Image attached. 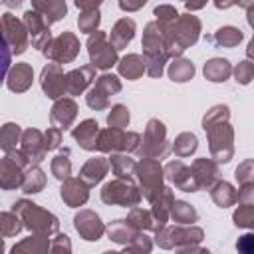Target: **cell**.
<instances>
[{"instance_id": "6da1fadb", "label": "cell", "mask_w": 254, "mask_h": 254, "mask_svg": "<svg viewBox=\"0 0 254 254\" xmlns=\"http://www.w3.org/2000/svg\"><path fill=\"white\" fill-rule=\"evenodd\" d=\"M204 131L208 133V143H210V153L216 161H230L232 157V129L226 123V119H214L206 121L202 119Z\"/></svg>"}, {"instance_id": "7a4b0ae2", "label": "cell", "mask_w": 254, "mask_h": 254, "mask_svg": "<svg viewBox=\"0 0 254 254\" xmlns=\"http://www.w3.org/2000/svg\"><path fill=\"white\" fill-rule=\"evenodd\" d=\"M139 135L137 133H123L117 127H109L99 133L97 149L99 151H135L139 149Z\"/></svg>"}, {"instance_id": "3957f363", "label": "cell", "mask_w": 254, "mask_h": 254, "mask_svg": "<svg viewBox=\"0 0 254 254\" xmlns=\"http://www.w3.org/2000/svg\"><path fill=\"white\" fill-rule=\"evenodd\" d=\"M87 50H89V58L93 67H101L107 69L117 62V50L113 44L105 42V34L103 32H93L87 40Z\"/></svg>"}, {"instance_id": "277c9868", "label": "cell", "mask_w": 254, "mask_h": 254, "mask_svg": "<svg viewBox=\"0 0 254 254\" xmlns=\"http://www.w3.org/2000/svg\"><path fill=\"white\" fill-rule=\"evenodd\" d=\"M137 175H139V181H141L145 196L149 200H155L163 192V187H161V181H163L161 165L157 161H153V159H143L137 165Z\"/></svg>"}, {"instance_id": "5b68a950", "label": "cell", "mask_w": 254, "mask_h": 254, "mask_svg": "<svg viewBox=\"0 0 254 254\" xmlns=\"http://www.w3.org/2000/svg\"><path fill=\"white\" fill-rule=\"evenodd\" d=\"M139 153L143 157H163L167 153V141H165V127L161 121L151 119L145 129L143 145L139 147Z\"/></svg>"}, {"instance_id": "8992f818", "label": "cell", "mask_w": 254, "mask_h": 254, "mask_svg": "<svg viewBox=\"0 0 254 254\" xmlns=\"http://www.w3.org/2000/svg\"><path fill=\"white\" fill-rule=\"evenodd\" d=\"M79 52V42L75 40L73 34L69 32H64L60 38H56L54 42H48L46 44V50L44 54L60 64H65V62H71Z\"/></svg>"}, {"instance_id": "52a82bcc", "label": "cell", "mask_w": 254, "mask_h": 254, "mask_svg": "<svg viewBox=\"0 0 254 254\" xmlns=\"http://www.w3.org/2000/svg\"><path fill=\"white\" fill-rule=\"evenodd\" d=\"M103 202H119V204H135L139 202V190L127 181H113L107 183L101 190Z\"/></svg>"}, {"instance_id": "ba28073f", "label": "cell", "mask_w": 254, "mask_h": 254, "mask_svg": "<svg viewBox=\"0 0 254 254\" xmlns=\"http://www.w3.org/2000/svg\"><path fill=\"white\" fill-rule=\"evenodd\" d=\"M42 89L48 93V97L58 99L67 91V77L62 73L60 65L50 64L42 71Z\"/></svg>"}, {"instance_id": "9c48e42d", "label": "cell", "mask_w": 254, "mask_h": 254, "mask_svg": "<svg viewBox=\"0 0 254 254\" xmlns=\"http://www.w3.org/2000/svg\"><path fill=\"white\" fill-rule=\"evenodd\" d=\"M24 22L28 28V34L32 36V44L36 48H44L50 42V30H48V20L36 10V12H26L24 14Z\"/></svg>"}, {"instance_id": "30bf717a", "label": "cell", "mask_w": 254, "mask_h": 254, "mask_svg": "<svg viewBox=\"0 0 254 254\" xmlns=\"http://www.w3.org/2000/svg\"><path fill=\"white\" fill-rule=\"evenodd\" d=\"M2 26H4V40L6 44L12 46V50L16 54H22L26 50V28L22 22H18L12 14H4L2 18Z\"/></svg>"}, {"instance_id": "8fae6325", "label": "cell", "mask_w": 254, "mask_h": 254, "mask_svg": "<svg viewBox=\"0 0 254 254\" xmlns=\"http://www.w3.org/2000/svg\"><path fill=\"white\" fill-rule=\"evenodd\" d=\"M167 177L171 179V181H175V185L177 187H181L183 190H196L200 185H198V181H196V177H194V173L190 171V169H187L183 163H179V161H175V163H169L167 165Z\"/></svg>"}, {"instance_id": "7c38bea8", "label": "cell", "mask_w": 254, "mask_h": 254, "mask_svg": "<svg viewBox=\"0 0 254 254\" xmlns=\"http://www.w3.org/2000/svg\"><path fill=\"white\" fill-rule=\"evenodd\" d=\"M22 151L26 153V157L32 163H40L44 159V153L48 149H46V139H42L40 131L30 129V131L24 133V137H22Z\"/></svg>"}, {"instance_id": "4fadbf2b", "label": "cell", "mask_w": 254, "mask_h": 254, "mask_svg": "<svg viewBox=\"0 0 254 254\" xmlns=\"http://www.w3.org/2000/svg\"><path fill=\"white\" fill-rule=\"evenodd\" d=\"M75 113H77V107L71 99H60L54 107H52V123L60 129L64 127H69L71 121L75 119Z\"/></svg>"}, {"instance_id": "5bb4252c", "label": "cell", "mask_w": 254, "mask_h": 254, "mask_svg": "<svg viewBox=\"0 0 254 254\" xmlns=\"http://www.w3.org/2000/svg\"><path fill=\"white\" fill-rule=\"evenodd\" d=\"M73 139L79 141L83 149H97V139H99V129L93 119H85L81 125L73 129Z\"/></svg>"}, {"instance_id": "9a60e30c", "label": "cell", "mask_w": 254, "mask_h": 254, "mask_svg": "<svg viewBox=\"0 0 254 254\" xmlns=\"http://www.w3.org/2000/svg\"><path fill=\"white\" fill-rule=\"evenodd\" d=\"M65 77H67V93L77 95V93H81V91L89 85V81L95 77V69H93L91 65H83V67H79V69L69 71Z\"/></svg>"}, {"instance_id": "2e32d148", "label": "cell", "mask_w": 254, "mask_h": 254, "mask_svg": "<svg viewBox=\"0 0 254 254\" xmlns=\"http://www.w3.org/2000/svg\"><path fill=\"white\" fill-rule=\"evenodd\" d=\"M6 83L12 91H26L32 83V67L28 64H16V67L8 73Z\"/></svg>"}, {"instance_id": "e0dca14e", "label": "cell", "mask_w": 254, "mask_h": 254, "mask_svg": "<svg viewBox=\"0 0 254 254\" xmlns=\"http://www.w3.org/2000/svg\"><path fill=\"white\" fill-rule=\"evenodd\" d=\"M62 198L75 206V204H83L87 200V189L83 187L81 181H75V179H67L62 187Z\"/></svg>"}, {"instance_id": "ac0fdd59", "label": "cell", "mask_w": 254, "mask_h": 254, "mask_svg": "<svg viewBox=\"0 0 254 254\" xmlns=\"http://www.w3.org/2000/svg\"><path fill=\"white\" fill-rule=\"evenodd\" d=\"M133 34H135V22L123 18L111 30V44L115 46V50H121V48H125L131 42Z\"/></svg>"}, {"instance_id": "d6986e66", "label": "cell", "mask_w": 254, "mask_h": 254, "mask_svg": "<svg viewBox=\"0 0 254 254\" xmlns=\"http://www.w3.org/2000/svg\"><path fill=\"white\" fill-rule=\"evenodd\" d=\"M192 173H194V177H196L200 187H210L218 177L216 165L212 161H208V159H196L194 165H192Z\"/></svg>"}, {"instance_id": "ffe728a7", "label": "cell", "mask_w": 254, "mask_h": 254, "mask_svg": "<svg viewBox=\"0 0 254 254\" xmlns=\"http://www.w3.org/2000/svg\"><path fill=\"white\" fill-rule=\"evenodd\" d=\"M107 161L103 159V157H95V159H89L85 165H83V169H81V179L85 181V183H89V185H95V183H99L103 177H105V173H107Z\"/></svg>"}, {"instance_id": "44dd1931", "label": "cell", "mask_w": 254, "mask_h": 254, "mask_svg": "<svg viewBox=\"0 0 254 254\" xmlns=\"http://www.w3.org/2000/svg\"><path fill=\"white\" fill-rule=\"evenodd\" d=\"M32 4L48 22H56L65 14L64 0H32Z\"/></svg>"}, {"instance_id": "7402d4cb", "label": "cell", "mask_w": 254, "mask_h": 254, "mask_svg": "<svg viewBox=\"0 0 254 254\" xmlns=\"http://www.w3.org/2000/svg\"><path fill=\"white\" fill-rule=\"evenodd\" d=\"M75 226L77 230L85 236V238H97L101 234V222L99 218L93 214V212H81L77 218H75Z\"/></svg>"}, {"instance_id": "603a6c76", "label": "cell", "mask_w": 254, "mask_h": 254, "mask_svg": "<svg viewBox=\"0 0 254 254\" xmlns=\"http://www.w3.org/2000/svg\"><path fill=\"white\" fill-rule=\"evenodd\" d=\"M230 71H232L230 64L226 60H220V58H214V60L204 64V77L210 81H224L230 75Z\"/></svg>"}, {"instance_id": "cb8c5ba5", "label": "cell", "mask_w": 254, "mask_h": 254, "mask_svg": "<svg viewBox=\"0 0 254 254\" xmlns=\"http://www.w3.org/2000/svg\"><path fill=\"white\" fill-rule=\"evenodd\" d=\"M145 60H141L139 56L131 54V56H125L119 64V73L125 75L127 79H137L143 71H145Z\"/></svg>"}, {"instance_id": "d4e9b609", "label": "cell", "mask_w": 254, "mask_h": 254, "mask_svg": "<svg viewBox=\"0 0 254 254\" xmlns=\"http://www.w3.org/2000/svg\"><path fill=\"white\" fill-rule=\"evenodd\" d=\"M20 165H16L10 157H6L2 161V187L4 189H12V187H18L24 179L20 175Z\"/></svg>"}, {"instance_id": "484cf974", "label": "cell", "mask_w": 254, "mask_h": 254, "mask_svg": "<svg viewBox=\"0 0 254 254\" xmlns=\"http://www.w3.org/2000/svg\"><path fill=\"white\" fill-rule=\"evenodd\" d=\"M192 73H194V67L189 60H175L169 67V75L173 81H187L192 77Z\"/></svg>"}, {"instance_id": "4316f807", "label": "cell", "mask_w": 254, "mask_h": 254, "mask_svg": "<svg viewBox=\"0 0 254 254\" xmlns=\"http://www.w3.org/2000/svg\"><path fill=\"white\" fill-rule=\"evenodd\" d=\"M208 40L216 42L218 46L232 48V46H236V44L242 40V32L236 30V28H232V26H226V28H220V30L216 32V36H214V38H208Z\"/></svg>"}, {"instance_id": "83f0119b", "label": "cell", "mask_w": 254, "mask_h": 254, "mask_svg": "<svg viewBox=\"0 0 254 254\" xmlns=\"http://www.w3.org/2000/svg\"><path fill=\"white\" fill-rule=\"evenodd\" d=\"M109 163H111L113 173H115L119 179H129V177L133 175V171H135L133 159H129V157H125V155H113Z\"/></svg>"}, {"instance_id": "f1b7e54d", "label": "cell", "mask_w": 254, "mask_h": 254, "mask_svg": "<svg viewBox=\"0 0 254 254\" xmlns=\"http://www.w3.org/2000/svg\"><path fill=\"white\" fill-rule=\"evenodd\" d=\"M212 198H214L216 204L228 206V204H232V202L236 200V192H234V189H232L228 183H218V185L212 189Z\"/></svg>"}, {"instance_id": "f546056e", "label": "cell", "mask_w": 254, "mask_h": 254, "mask_svg": "<svg viewBox=\"0 0 254 254\" xmlns=\"http://www.w3.org/2000/svg\"><path fill=\"white\" fill-rule=\"evenodd\" d=\"M93 89L97 91V93H101L103 97H107V95H111V93H117L119 89H121V83H119V79L115 77V75H101L97 81H95V85H93Z\"/></svg>"}, {"instance_id": "4dcf8cb0", "label": "cell", "mask_w": 254, "mask_h": 254, "mask_svg": "<svg viewBox=\"0 0 254 254\" xmlns=\"http://www.w3.org/2000/svg\"><path fill=\"white\" fill-rule=\"evenodd\" d=\"M173 149H175V153L179 157H187V155L194 153V149H196V137L192 133H183V135H179L175 139V147Z\"/></svg>"}, {"instance_id": "1f68e13d", "label": "cell", "mask_w": 254, "mask_h": 254, "mask_svg": "<svg viewBox=\"0 0 254 254\" xmlns=\"http://www.w3.org/2000/svg\"><path fill=\"white\" fill-rule=\"evenodd\" d=\"M44 187V173L34 167L24 175V192H38Z\"/></svg>"}, {"instance_id": "d6a6232c", "label": "cell", "mask_w": 254, "mask_h": 254, "mask_svg": "<svg viewBox=\"0 0 254 254\" xmlns=\"http://www.w3.org/2000/svg\"><path fill=\"white\" fill-rule=\"evenodd\" d=\"M107 123H109V127H117V129L127 127V123H129V111H127V107L115 105L111 109V113L107 115Z\"/></svg>"}, {"instance_id": "836d02e7", "label": "cell", "mask_w": 254, "mask_h": 254, "mask_svg": "<svg viewBox=\"0 0 254 254\" xmlns=\"http://www.w3.org/2000/svg\"><path fill=\"white\" fill-rule=\"evenodd\" d=\"M77 24H79V30H81V32L93 34L95 28H97V24H99V12H97V10H85V12L79 16Z\"/></svg>"}, {"instance_id": "e575fe53", "label": "cell", "mask_w": 254, "mask_h": 254, "mask_svg": "<svg viewBox=\"0 0 254 254\" xmlns=\"http://www.w3.org/2000/svg\"><path fill=\"white\" fill-rule=\"evenodd\" d=\"M155 16H157V24L163 28V30H167L177 18H179V14H177V10L173 8V6H159V8H155Z\"/></svg>"}, {"instance_id": "d590c367", "label": "cell", "mask_w": 254, "mask_h": 254, "mask_svg": "<svg viewBox=\"0 0 254 254\" xmlns=\"http://www.w3.org/2000/svg\"><path fill=\"white\" fill-rule=\"evenodd\" d=\"M69 171H71V165H69V159H67V151H64V155H58L52 161V173L58 179H67Z\"/></svg>"}, {"instance_id": "8d00e7d4", "label": "cell", "mask_w": 254, "mask_h": 254, "mask_svg": "<svg viewBox=\"0 0 254 254\" xmlns=\"http://www.w3.org/2000/svg\"><path fill=\"white\" fill-rule=\"evenodd\" d=\"M18 137H20V127L14 125V123H6L4 129H2V147L6 151H12Z\"/></svg>"}, {"instance_id": "74e56055", "label": "cell", "mask_w": 254, "mask_h": 254, "mask_svg": "<svg viewBox=\"0 0 254 254\" xmlns=\"http://www.w3.org/2000/svg\"><path fill=\"white\" fill-rule=\"evenodd\" d=\"M234 75H236V81L248 83V81L254 77V64H252V62H240V64L234 67Z\"/></svg>"}, {"instance_id": "f35d334b", "label": "cell", "mask_w": 254, "mask_h": 254, "mask_svg": "<svg viewBox=\"0 0 254 254\" xmlns=\"http://www.w3.org/2000/svg\"><path fill=\"white\" fill-rule=\"evenodd\" d=\"M234 220L240 226H254V204H246L238 208L234 214Z\"/></svg>"}, {"instance_id": "ab89813d", "label": "cell", "mask_w": 254, "mask_h": 254, "mask_svg": "<svg viewBox=\"0 0 254 254\" xmlns=\"http://www.w3.org/2000/svg\"><path fill=\"white\" fill-rule=\"evenodd\" d=\"M236 179L246 185V183H254V161H244L238 169H236Z\"/></svg>"}, {"instance_id": "60d3db41", "label": "cell", "mask_w": 254, "mask_h": 254, "mask_svg": "<svg viewBox=\"0 0 254 254\" xmlns=\"http://www.w3.org/2000/svg\"><path fill=\"white\" fill-rule=\"evenodd\" d=\"M173 214L179 220H194L196 218V212L187 202H175L173 204Z\"/></svg>"}, {"instance_id": "b9f144b4", "label": "cell", "mask_w": 254, "mask_h": 254, "mask_svg": "<svg viewBox=\"0 0 254 254\" xmlns=\"http://www.w3.org/2000/svg\"><path fill=\"white\" fill-rule=\"evenodd\" d=\"M60 141H62L60 129H48V133H46V149H48V151H50V149H56V147L60 145Z\"/></svg>"}, {"instance_id": "7bdbcfd3", "label": "cell", "mask_w": 254, "mask_h": 254, "mask_svg": "<svg viewBox=\"0 0 254 254\" xmlns=\"http://www.w3.org/2000/svg\"><path fill=\"white\" fill-rule=\"evenodd\" d=\"M240 200L246 204H254V183H246L240 190Z\"/></svg>"}, {"instance_id": "ee69618b", "label": "cell", "mask_w": 254, "mask_h": 254, "mask_svg": "<svg viewBox=\"0 0 254 254\" xmlns=\"http://www.w3.org/2000/svg\"><path fill=\"white\" fill-rule=\"evenodd\" d=\"M145 2H147V0H119V6H121L123 10L133 12V10H139Z\"/></svg>"}, {"instance_id": "f6af8a7d", "label": "cell", "mask_w": 254, "mask_h": 254, "mask_svg": "<svg viewBox=\"0 0 254 254\" xmlns=\"http://www.w3.org/2000/svg\"><path fill=\"white\" fill-rule=\"evenodd\" d=\"M101 2H103V0H75V6L85 12V10H95Z\"/></svg>"}, {"instance_id": "bcb514c9", "label": "cell", "mask_w": 254, "mask_h": 254, "mask_svg": "<svg viewBox=\"0 0 254 254\" xmlns=\"http://www.w3.org/2000/svg\"><path fill=\"white\" fill-rule=\"evenodd\" d=\"M185 4H187V10H198L206 4V0H185Z\"/></svg>"}, {"instance_id": "7dc6e473", "label": "cell", "mask_w": 254, "mask_h": 254, "mask_svg": "<svg viewBox=\"0 0 254 254\" xmlns=\"http://www.w3.org/2000/svg\"><path fill=\"white\" fill-rule=\"evenodd\" d=\"M238 2H242V0H214L216 8H230V6L238 4Z\"/></svg>"}, {"instance_id": "c3c4849f", "label": "cell", "mask_w": 254, "mask_h": 254, "mask_svg": "<svg viewBox=\"0 0 254 254\" xmlns=\"http://www.w3.org/2000/svg\"><path fill=\"white\" fill-rule=\"evenodd\" d=\"M246 54H248L250 58H254V38H252V42H250V46H248V50H246Z\"/></svg>"}, {"instance_id": "681fc988", "label": "cell", "mask_w": 254, "mask_h": 254, "mask_svg": "<svg viewBox=\"0 0 254 254\" xmlns=\"http://www.w3.org/2000/svg\"><path fill=\"white\" fill-rule=\"evenodd\" d=\"M4 2H6L8 6H18V4L22 2V0H4Z\"/></svg>"}, {"instance_id": "f907efd6", "label": "cell", "mask_w": 254, "mask_h": 254, "mask_svg": "<svg viewBox=\"0 0 254 254\" xmlns=\"http://www.w3.org/2000/svg\"><path fill=\"white\" fill-rule=\"evenodd\" d=\"M244 6H248V8H250V6H254V0H248V2H244Z\"/></svg>"}]
</instances>
